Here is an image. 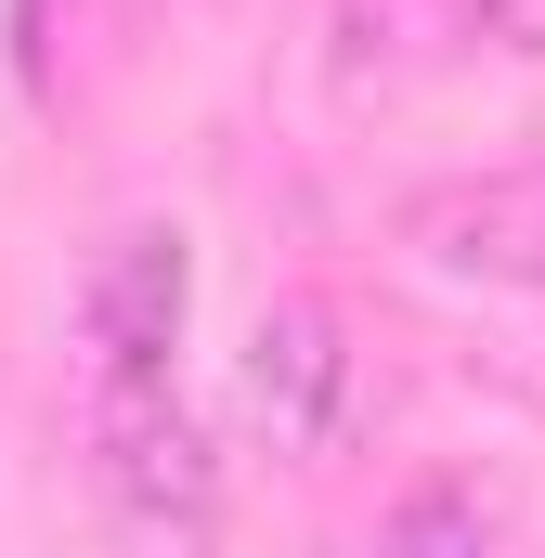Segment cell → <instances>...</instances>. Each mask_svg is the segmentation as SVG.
I'll return each mask as SVG.
<instances>
[{
	"label": "cell",
	"mask_w": 545,
	"mask_h": 558,
	"mask_svg": "<svg viewBox=\"0 0 545 558\" xmlns=\"http://www.w3.org/2000/svg\"><path fill=\"white\" fill-rule=\"evenodd\" d=\"M92 494L131 546H208L221 533V454L182 416L169 377H92Z\"/></svg>",
	"instance_id": "1"
},
{
	"label": "cell",
	"mask_w": 545,
	"mask_h": 558,
	"mask_svg": "<svg viewBox=\"0 0 545 558\" xmlns=\"http://www.w3.org/2000/svg\"><path fill=\"white\" fill-rule=\"evenodd\" d=\"M377 533L390 546H494V533H520V507L494 481H415V494L377 507Z\"/></svg>",
	"instance_id": "6"
},
{
	"label": "cell",
	"mask_w": 545,
	"mask_h": 558,
	"mask_svg": "<svg viewBox=\"0 0 545 558\" xmlns=\"http://www.w3.org/2000/svg\"><path fill=\"white\" fill-rule=\"evenodd\" d=\"M520 390H533V416H545V338H533V351H520Z\"/></svg>",
	"instance_id": "8"
},
{
	"label": "cell",
	"mask_w": 545,
	"mask_h": 558,
	"mask_svg": "<svg viewBox=\"0 0 545 558\" xmlns=\"http://www.w3.org/2000/svg\"><path fill=\"white\" fill-rule=\"evenodd\" d=\"M364 403V351H351V312L325 299V286H286L261 312V338H247V416H261L272 454H338V428Z\"/></svg>",
	"instance_id": "2"
},
{
	"label": "cell",
	"mask_w": 545,
	"mask_h": 558,
	"mask_svg": "<svg viewBox=\"0 0 545 558\" xmlns=\"http://www.w3.org/2000/svg\"><path fill=\"white\" fill-rule=\"evenodd\" d=\"M468 52H481L468 39V0H325V78L351 105H390L415 78L468 65Z\"/></svg>",
	"instance_id": "5"
},
{
	"label": "cell",
	"mask_w": 545,
	"mask_h": 558,
	"mask_svg": "<svg viewBox=\"0 0 545 558\" xmlns=\"http://www.w3.org/2000/svg\"><path fill=\"white\" fill-rule=\"evenodd\" d=\"M403 247L428 260V274H468V286H520V299H545V156L415 182V195H403Z\"/></svg>",
	"instance_id": "3"
},
{
	"label": "cell",
	"mask_w": 545,
	"mask_h": 558,
	"mask_svg": "<svg viewBox=\"0 0 545 558\" xmlns=\"http://www.w3.org/2000/svg\"><path fill=\"white\" fill-rule=\"evenodd\" d=\"M182 299H195L182 221H118L105 260H92V286H78L92 377H169V351H182Z\"/></svg>",
	"instance_id": "4"
},
{
	"label": "cell",
	"mask_w": 545,
	"mask_h": 558,
	"mask_svg": "<svg viewBox=\"0 0 545 558\" xmlns=\"http://www.w3.org/2000/svg\"><path fill=\"white\" fill-rule=\"evenodd\" d=\"M468 39L507 65H545V0H468Z\"/></svg>",
	"instance_id": "7"
}]
</instances>
